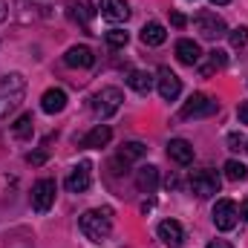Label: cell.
<instances>
[{
	"label": "cell",
	"mask_w": 248,
	"mask_h": 248,
	"mask_svg": "<svg viewBox=\"0 0 248 248\" xmlns=\"http://www.w3.org/2000/svg\"><path fill=\"white\" fill-rule=\"evenodd\" d=\"M55 190H58L55 179H38L32 185V208L38 214H46L52 208V202H55Z\"/></svg>",
	"instance_id": "cell-6"
},
{
	"label": "cell",
	"mask_w": 248,
	"mask_h": 248,
	"mask_svg": "<svg viewBox=\"0 0 248 248\" xmlns=\"http://www.w3.org/2000/svg\"><path fill=\"white\" fill-rule=\"evenodd\" d=\"M136 187H139L141 193H153V190L159 187V168H153V165L139 168V170H136Z\"/></svg>",
	"instance_id": "cell-16"
},
{
	"label": "cell",
	"mask_w": 248,
	"mask_h": 248,
	"mask_svg": "<svg viewBox=\"0 0 248 248\" xmlns=\"http://www.w3.org/2000/svg\"><path fill=\"white\" fill-rule=\"evenodd\" d=\"M228 144H231V150H240V144H243V139H240L237 133H231V136H228Z\"/></svg>",
	"instance_id": "cell-30"
},
{
	"label": "cell",
	"mask_w": 248,
	"mask_h": 248,
	"mask_svg": "<svg viewBox=\"0 0 248 248\" xmlns=\"http://www.w3.org/2000/svg\"><path fill=\"white\" fill-rule=\"evenodd\" d=\"M193 26H196V32L202 35V38H208V41H219V38H225L228 35V26H225V20L217 15V12H199L196 17H193Z\"/></svg>",
	"instance_id": "cell-3"
},
{
	"label": "cell",
	"mask_w": 248,
	"mask_h": 248,
	"mask_svg": "<svg viewBox=\"0 0 248 248\" xmlns=\"http://www.w3.org/2000/svg\"><path fill=\"white\" fill-rule=\"evenodd\" d=\"M63 107H66V93H63V90L52 87V90L44 93V98H41V110H44V113L55 116V113H61Z\"/></svg>",
	"instance_id": "cell-18"
},
{
	"label": "cell",
	"mask_w": 248,
	"mask_h": 248,
	"mask_svg": "<svg viewBox=\"0 0 248 248\" xmlns=\"http://www.w3.org/2000/svg\"><path fill=\"white\" fill-rule=\"evenodd\" d=\"M98 6H101V17H107L110 23H122L130 17V9L124 0H101Z\"/></svg>",
	"instance_id": "cell-15"
},
{
	"label": "cell",
	"mask_w": 248,
	"mask_h": 248,
	"mask_svg": "<svg viewBox=\"0 0 248 248\" xmlns=\"http://www.w3.org/2000/svg\"><path fill=\"white\" fill-rule=\"evenodd\" d=\"M228 38H231V46H237V49H240V46H246V44H248V26H237Z\"/></svg>",
	"instance_id": "cell-27"
},
{
	"label": "cell",
	"mask_w": 248,
	"mask_h": 248,
	"mask_svg": "<svg viewBox=\"0 0 248 248\" xmlns=\"http://www.w3.org/2000/svg\"><path fill=\"white\" fill-rule=\"evenodd\" d=\"M176 58L185 63V66H196V63L202 61V49H199V44H196V41L182 38V41L176 44Z\"/></svg>",
	"instance_id": "cell-13"
},
{
	"label": "cell",
	"mask_w": 248,
	"mask_h": 248,
	"mask_svg": "<svg viewBox=\"0 0 248 248\" xmlns=\"http://www.w3.org/2000/svg\"><path fill=\"white\" fill-rule=\"evenodd\" d=\"M26 162H29V165H44V162H46V153H44V150L29 153V156H26Z\"/></svg>",
	"instance_id": "cell-28"
},
{
	"label": "cell",
	"mask_w": 248,
	"mask_h": 248,
	"mask_svg": "<svg viewBox=\"0 0 248 248\" xmlns=\"http://www.w3.org/2000/svg\"><path fill=\"white\" fill-rule=\"evenodd\" d=\"M144 144L141 141H127V144H122V150H119V159L122 162H136V159H141L144 156Z\"/></svg>",
	"instance_id": "cell-23"
},
{
	"label": "cell",
	"mask_w": 248,
	"mask_h": 248,
	"mask_svg": "<svg viewBox=\"0 0 248 248\" xmlns=\"http://www.w3.org/2000/svg\"><path fill=\"white\" fill-rule=\"evenodd\" d=\"M170 23H173V26H185V15L173 12V15H170Z\"/></svg>",
	"instance_id": "cell-32"
},
{
	"label": "cell",
	"mask_w": 248,
	"mask_h": 248,
	"mask_svg": "<svg viewBox=\"0 0 248 248\" xmlns=\"http://www.w3.org/2000/svg\"><path fill=\"white\" fill-rule=\"evenodd\" d=\"M214 113H217V101L202 95V93H193L179 110L182 119H205V116H214Z\"/></svg>",
	"instance_id": "cell-5"
},
{
	"label": "cell",
	"mask_w": 248,
	"mask_h": 248,
	"mask_svg": "<svg viewBox=\"0 0 248 248\" xmlns=\"http://www.w3.org/2000/svg\"><path fill=\"white\" fill-rule=\"evenodd\" d=\"M237 219H240V214H237V205L231 199H219L214 205V225L219 231H231L237 225Z\"/></svg>",
	"instance_id": "cell-9"
},
{
	"label": "cell",
	"mask_w": 248,
	"mask_h": 248,
	"mask_svg": "<svg viewBox=\"0 0 248 248\" xmlns=\"http://www.w3.org/2000/svg\"><path fill=\"white\" fill-rule=\"evenodd\" d=\"M127 38H130V35H127L124 29H110V32H104V41H107V44H110L113 49L124 46V44H127Z\"/></svg>",
	"instance_id": "cell-26"
},
{
	"label": "cell",
	"mask_w": 248,
	"mask_h": 248,
	"mask_svg": "<svg viewBox=\"0 0 248 248\" xmlns=\"http://www.w3.org/2000/svg\"><path fill=\"white\" fill-rule=\"evenodd\" d=\"M156 90H159V95L165 101H176L179 93H182V81L176 78V72H170L168 66H162L159 69V78H156Z\"/></svg>",
	"instance_id": "cell-8"
},
{
	"label": "cell",
	"mask_w": 248,
	"mask_h": 248,
	"mask_svg": "<svg viewBox=\"0 0 248 248\" xmlns=\"http://www.w3.org/2000/svg\"><path fill=\"white\" fill-rule=\"evenodd\" d=\"M69 15H72V20H78L81 26H90L93 17H95V9H93L90 0H72V3H69Z\"/></svg>",
	"instance_id": "cell-19"
},
{
	"label": "cell",
	"mask_w": 248,
	"mask_h": 248,
	"mask_svg": "<svg viewBox=\"0 0 248 248\" xmlns=\"http://www.w3.org/2000/svg\"><path fill=\"white\" fill-rule=\"evenodd\" d=\"M225 63H228L225 52L222 49H214V52H208V66H202V75H211L214 69H222Z\"/></svg>",
	"instance_id": "cell-25"
},
{
	"label": "cell",
	"mask_w": 248,
	"mask_h": 248,
	"mask_svg": "<svg viewBox=\"0 0 248 248\" xmlns=\"http://www.w3.org/2000/svg\"><path fill=\"white\" fill-rule=\"evenodd\" d=\"M208 248H234V246L225 243V240H214V243H208Z\"/></svg>",
	"instance_id": "cell-33"
},
{
	"label": "cell",
	"mask_w": 248,
	"mask_h": 248,
	"mask_svg": "<svg viewBox=\"0 0 248 248\" xmlns=\"http://www.w3.org/2000/svg\"><path fill=\"white\" fill-rule=\"evenodd\" d=\"M122 101H124V95H122L119 87H104V90H98V93L93 95V110H95V116L110 119L113 113H119Z\"/></svg>",
	"instance_id": "cell-4"
},
{
	"label": "cell",
	"mask_w": 248,
	"mask_h": 248,
	"mask_svg": "<svg viewBox=\"0 0 248 248\" xmlns=\"http://www.w3.org/2000/svg\"><path fill=\"white\" fill-rule=\"evenodd\" d=\"M237 116H240V124H248V101H243L237 107Z\"/></svg>",
	"instance_id": "cell-29"
},
{
	"label": "cell",
	"mask_w": 248,
	"mask_h": 248,
	"mask_svg": "<svg viewBox=\"0 0 248 248\" xmlns=\"http://www.w3.org/2000/svg\"><path fill=\"white\" fill-rule=\"evenodd\" d=\"M26 95V78L20 72H9L0 78V119H6Z\"/></svg>",
	"instance_id": "cell-2"
},
{
	"label": "cell",
	"mask_w": 248,
	"mask_h": 248,
	"mask_svg": "<svg viewBox=\"0 0 248 248\" xmlns=\"http://www.w3.org/2000/svg\"><path fill=\"white\" fill-rule=\"evenodd\" d=\"M237 214L243 217V222H248V199H243V202H240V208H237Z\"/></svg>",
	"instance_id": "cell-31"
},
{
	"label": "cell",
	"mask_w": 248,
	"mask_h": 248,
	"mask_svg": "<svg viewBox=\"0 0 248 248\" xmlns=\"http://www.w3.org/2000/svg\"><path fill=\"white\" fill-rule=\"evenodd\" d=\"M127 84H130V90H136L139 95H147V93L153 90V75H150V72L136 69V72H130V75H127Z\"/></svg>",
	"instance_id": "cell-21"
},
{
	"label": "cell",
	"mask_w": 248,
	"mask_h": 248,
	"mask_svg": "<svg viewBox=\"0 0 248 248\" xmlns=\"http://www.w3.org/2000/svg\"><path fill=\"white\" fill-rule=\"evenodd\" d=\"M214 6H225V3H231V0H211Z\"/></svg>",
	"instance_id": "cell-34"
},
{
	"label": "cell",
	"mask_w": 248,
	"mask_h": 248,
	"mask_svg": "<svg viewBox=\"0 0 248 248\" xmlns=\"http://www.w3.org/2000/svg\"><path fill=\"white\" fill-rule=\"evenodd\" d=\"M93 182V176H90V162H81L78 168H72V173L66 176V190L69 193H84L87 187Z\"/></svg>",
	"instance_id": "cell-11"
},
{
	"label": "cell",
	"mask_w": 248,
	"mask_h": 248,
	"mask_svg": "<svg viewBox=\"0 0 248 248\" xmlns=\"http://www.w3.org/2000/svg\"><path fill=\"white\" fill-rule=\"evenodd\" d=\"M3 17H6V12H3V3H0V20H3Z\"/></svg>",
	"instance_id": "cell-35"
},
{
	"label": "cell",
	"mask_w": 248,
	"mask_h": 248,
	"mask_svg": "<svg viewBox=\"0 0 248 248\" xmlns=\"http://www.w3.org/2000/svg\"><path fill=\"white\" fill-rule=\"evenodd\" d=\"M113 139V130L107 127V124H95L84 139H81V147H90V150H95V147H104L107 141Z\"/></svg>",
	"instance_id": "cell-17"
},
{
	"label": "cell",
	"mask_w": 248,
	"mask_h": 248,
	"mask_svg": "<svg viewBox=\"0 0 248 248\" xmlns=\"http://www.w3.org/2000/svg\"><path fill=\"white\" fill-rule=\"evenodd\" d=\"M63 63H66V66H81V69H87V66L95 63V55H93L90 46H69L66 55H63Z\"/></svg>",
	"instance_id": "cell-14"
},
{
	"label": "cell",
	"mask_w": 248,
	"mask_h": 248,
	"mask_svg": "<svg viewBox=\"0 0 248 248\" xmlns=\"http://www.w3.org/2000/svg\"><path fill=\"white\" fill-rule=\"evenodd\" d=\"M190 190H193L196 196L208 199V196L219 193V176H217L214 170H193V173H190Z\"/></svg>",
	"instance_id": "cell-7"
},
{
	"label": "cell",
	"mask_w": 248,
	"mask_h": 248,
	"mask_svg": "<svg viewBox=\"0 0 248 248\" xmlns=\"http://www.w3.org/2000/svg\"><path fill=\"white\" fill-rule=\"evenodd\" d=\"M78 228H81V234H84L87 240H93V243H104V240L110 237V231H113V211H110V208L87 211V214H81Z\"/></svg>",
	"instance_id": "cell-1"
},
{
	"label": "cell",
	"mask_w": 248,
	"mask_h": 248,
	"mask_svg": "<svg viewBox=\"0 0 248 248\" xmlns=\"http://www.w3.org/2000/svg\"><path fill=\"white\" fill-rule=\"evenodd\" d=\"M165 41H168V32H165L162 23H147L141 29V44L144 46H162Z\"/></svg>",
	"instance_id": "cell-20"
},
{
	"label": "cell",
	"mask_w": 248,
	"mask_h": 248,
	"mask_svg": "<svg viewBox=\"0 0 248 248\" xmlns=\"http://www.w3.org/2000/svg\"><path fill=\"white\" fill-rule=\"evenodd\" d=\"M32 124H35V122H32V113H23L17 122L12 124V133H15V139H20V141L32 139V130H35Z\"/></svg>",
	"instance_id": "cell-22"
},
{
	"label": "cell",
	"mask_w": 248,
	"mask_h": 248,
	"mask_svg": "<svg viewBox=\"0 0 248 248\" xmlns=\"http://www.w3.org/2000/svg\"><path fill=\"white\" fill-rule=\"evenodd\" d=\"M222 170H225V176H228L231 182H240V179H246L248 176V168L243 165V162H237V159H228Z\"/></svg>",
	"instance_id": "cell-24"
},
{
	"label": "cell",
	"mask_w": 248,
	"mask_h": 248,
	"mask_svg": "<svg viewBox=\"0 0 248 248\" xmlns=\"http://www.w3.org/2000/svg\"><path fill=\"white\" fill-rule=\"evenodd\" d=\"M156 234H159V240H162L165 246H170V248H182L185 246V231H182V225H179L176 219H165V222H159Z\"/></svg>",
	"instance_id": "cell-10"
},
{
	"label": "cell",
	"mask_w": 248,
	"mask_h": 248,
	"mask_svg": "<svg viewBox=\"0 0 248 248\" xmlns=\"http://www.w3.org/2000/svg\"><path fill=\"white\" fill-rule=\"evenodd\" d=\"M168 156H170L176 165H190V162H193V144H190L187 139H170Z\"/></svg>",
	"instance_id": "cell-12"
}]
</instances>
